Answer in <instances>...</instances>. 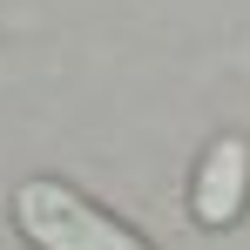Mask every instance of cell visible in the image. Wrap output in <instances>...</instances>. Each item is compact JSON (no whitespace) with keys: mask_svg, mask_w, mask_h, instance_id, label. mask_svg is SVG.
<instances>
[{"mask_svg":"<svg viewBox=\"0 0 250 250\" xmlns=\"http://www.w3.org/2000/svg\"><path fill=\"white\" fill-rule=\"evenodd\" d=\"M14 223H21V237L34 250H149L135 230L102 216L88 196H75L54 176H34V183L14 189Z\"/></svg>","mask_w":250,"mask_h":250,"instance_id":"1","label":"cell"},{"mask_svg":"<svg viewBox=\"0 0 250 250\" xmlns=\"http://www.w3.org/2000/svg\"><path fill=\"white\" fill-rule=\"evenodd\" d=\"M250 203V149L237 135H223V142H209L203 163H196V183H189V216L203 223V230H230Z\"/></svg>","mask_w":250,"mask_h":250,"instance_id":"2","label":"cell"}]
</instances>
